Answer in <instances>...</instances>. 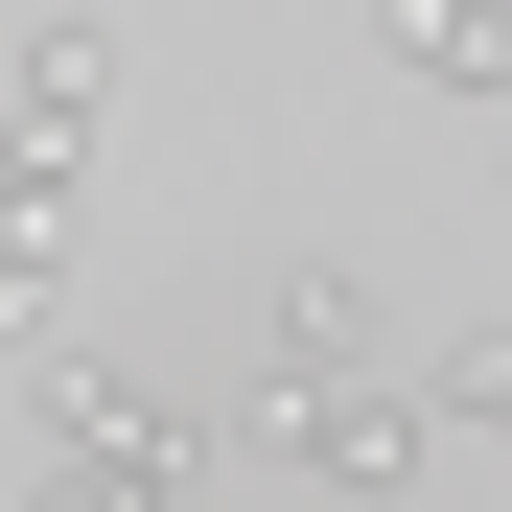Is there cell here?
<instances>
[{
	"label": "cell",
	"instance_id": "1",
	"mask_svg": "<svg viewBox=\"0 0 512 512\" xmlns=\"http://www.w3.org/2000/svg\"><path fill=\"white\" fill-rule=\"evenodd\" d=\"M210 466H233V489H443V396H419L396 350H373V373H256Z\"/></svg>",
	"mask_w": 512,
	"mask_h": 512
},
{
	"label": "cell",
	"instance_id": "2",
	"mask_svg": "<svg viewBox=\"0 0 512 512\" xmlns=\"http://www.w3.org/2000/svg\"><path fill=\"white\" fill-rule=\"evenodd\" d=\"M24 466L70 489V512H163V489H233L187 419H163L140 373H94V350H24Z\"/></svg>",
	"mask_w": 512,
	"mask_h": 512
},
{
	"label": "cell",
	"instance_id": "3",
	"mask_svg": "<svg viewBox=\"0 0 512 512\" xmlns=\"http://www.w3.org/2000/svg\"><path fill=\"white\" fill-rule=\"evenodd\" d=\"M94 140H117V24H24L0 47V163L24 187H94Z\"/></svg>",
	"mask_w": 512,
	"mask_h": 512
},
{
	"label": "cell",
	"instance_id": "4",
	"mask_svg": "<svg viewBox=\"0 0 512 512\" xmlns=\"http://www.w3.org/2000/svg\"><path fill=\"white\" fill-rule=\"evenodd\" d=\"M396 350V303L350 280V256H280V303H256V373H373Z\"/></svg>",
	"mask_w": 512,
	"mask_h": 512
},
{
	"label": "cell",
	"instance_id": "5",
	"mask_svg": "<svg viewBox=\"0 0 512 512\" xmlns=\"http://www.w3.org/2000/svg\"><path fill=\"white\" fill-rule=\"evenodd\" d=\"M373 47H396V70H443L466 117H512V0H373Z\"/></svg>",
	"mask_w": 512,
	"mask_h": 512
},
{
	"label": "cell",
	"instance_id": "6",
	"mask_svg": "<svg viewBox=\"0 0 512 512\" xmlns=\"http://www.w3.org/2000/svg\"><path fill=\"white\" fill-rule=\"evenodd\" d=\"M47 303H70V187L0 163V350H47Z\"/></svg>",
	"mask_w": 512,
	"mask_h": 512
},
{
	"label": "cell",
	"instance_id": "7",
	"mask_svg": "<svg viewBox=\"0 0 512 512\" xmlns=\"http://www.w3.org/2000/svg\"><path fill=\"white\" fill-rule=\"evenodd\" d=\"M419 396H443V466H512V326H443Z\"/></svg>",
	"mask_w": 512,
	"mask_h": 512
}]
</instances>
